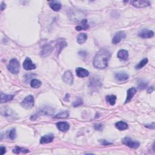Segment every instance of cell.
<instances>
[{
	"mask_svg": "<svg viewBox=\"0 0 155 155\" xmlns=\"http://www.w3.org/2000/svg\"><path fill=\"white\" fill-rule=\"evenodd\" d=\"M88 27L89 26L87 24V20L86 19H84L82 20L81 24H80L79 26H78L77 27H76V29H77V31H82V30H86L88 29Z\"/></svg>",
	"mask_w": 155,
	"mask_h": 155,
	"instance_id": "cell-21",
	"label": "cell"
},
{
	"mask_svg": "<svg viewBox=\"0 0 155 155\" xmlns=\"http://www.w3.org/2000/svg\"><path fill=\"white\" fill-rule=\"evenodd\" d=\"M87 35L86 33H80L77 37V42L79 44H84L87 41Z\"/></svg>",
	"mask_w": 155,
	"mask_h": 155,
	"instance_id": "cell-23",
	"label": "cell"
},
{
	"mask_svg": "<svg viewBox=\"0 0 155 155\" xmlns=\"http://www.w3.org/2000/svg\"><path fill=\"white\" fill-rule=\"evenodd\" d=\"M136 93V89L134 87H132L129 88L127 90V98L126 100V102H125V104L128 103L132 100L133 97L134 96V94Z\"/></svg>",
	"mask_w": 155,
	"mask_h": 155,
	"instance_id": "cell-16",
	"label": "cell"
},
{
	"mask_svg": "<svg viewBox=\"0 0 155 155\" xmlns=\"http://www.w3.org/2000/svg\"><path fill=\"white\" fill-rule=\"evenodd\" d=\"M111 53L106 49H101L97 52L93 60L94 67L98 69H104L108 66V62Z\"/></svg>",
	"mask_w": 155,
	"mask_h": 155,
	"instance_id": "cell-1",
	"label": "cell"
},
{
	"mask_svg": "<svg viewBox=\"0 0 155 155\" xmlns=\"http://www.w3.org/2000/svg\"><path fill=\"white\" fill-rule=\"evenodd\" d=\"M14 95H12V94H4L3 92L1 93V103H4L7 102L9 101H11L13 99Z\"/></svg>",
	"mask_w": 155,
	"mask_h": 155,
	"instance_id": "cell-20",
	"label": "cell"
},
{
	"mask_svg": "<svg viewBox=\"0 0 155 155\" xmlns=\"http://www.w3.org/2000/svg\"><path fill=\"white\" fill-rule=\"evenodd\" d=\"M23 66L24 69L26 70V71H32V70L36 69V66L32 63V60L29 58H26V59H25Z\"/></svg>",
	"mask_w": 155,
	"mask_h": 155,
	"instance_id": "cell-9",
	"label": "cell"
},
{
	"mask_svg": "<svg viewBox=\"0 0 155 155\" xmlns=\"http://www.w3.org/2000/svg\"><path fill=\"white\" fill-rule=\"evenodd\" d=\"M1 111L2 115L9 118V119L15 120L18 118V117H17L18 115L17 114V113L11 108L4 107V108H2L1 109Z\"/></svg>",
	"mask_w": 155,
	"mask_h": 155,
	"instance_id": "cell-3",
	"label": "cell"
},
{
	"mask_svg": "<svg viewBox=\"0 0 155 155\" xmlns=\"http://www.w3.org/2000/svg\"><path fill=\"white\" fill-rule=\"evenodd\" d=\"M148 63V59L147 58H144L141 61H140L139 63L135 67V68L138 70L141 69L142 67H144Z\"/></svg>",
	"mask_w": 155,
	"mask_h": 155,
	"instance_id": "cell-30",
	"label": "cell"
},
{
	"mask_svg": "<svg viewBox=\"0 0 155 155\" xmlns=\"http://www.w3.org/2000/svg\"><path fill=\"white\" fill-rule=\"evenodd\" d=\"M7 69L12 74H18L20 69V64L18 60L16 58L12 59L8 64Z\"/></svg>",
	"mask_w": 155,
	"mask_h": 155,
	"instance_id": "cell-2",
	"label": "cell"
},
{
	"mask_svg": "<svg viewBox=\"0 0 155 155\" xmlns=\"http://www.w3.org/2000/svg\"><path fill=\"white\" fill-rule=\"evenodd\" d=\"M41 84H42L41 82L39 81V80H38V79H33L31 82V87L33 88H38L40 87L41 86Z\"/></svg>",
	"mask_w": 155,
	"mask_h": 155,
	"instance_id": "cell-27",
	"label": "cell"
},
{
	"mask_svg": "<svg viewBox=\"0 0 155 155\" xmlns=\"http://www.w3.org/2000/svg\"><path fill=\"white\" fill-rule=\"evenodd\" d=\"M13 152L15 154H19V153H27L29 152V150L27 149L17 147L15 148L13 150Z\"/></svg>",
	"mask_w": 155,
	"mask_h": 155,
	"instance_id": "cell-25",
	"label": "cell"
},
{
	"mask_svg": "<svg viewBox=\"0 0 155 155\" xmlns=\"http://www.w3.org/2000/svg\"><path fill=\"white\" fill-rule=\"evenodd\" d=\"M49 4H50V7H51V9L53 10L54 11H56V12L60 11V9H61L62 7L61 4L57 1H50Z\"/></svg>",
	"mask_w": 155,
	"mask_h": 155,
	"instance_id": "cell-19",
	"label": "cell"
},
{
	"mask_svg": "<svg viewBox=\"0 0 155 155\" xmlns=\"http://www.w3.org/2000/svg\"><path fill=\"white\" fill-rule=\"evenodd\" d=\"M116 99V96L114 95H108L106 96V101L109 104H110L111 106H114V105L115 104Z\"/></svg>",
	"mask_w": 155,
	"mask_h": 155,
	"instance_id": "cell-24",
	"label": "cell"
},
{
	"mask_svg": "<svg viewBox=\"0 0 155 155\" xmlns=\"http://www.w3.org/2000/svg\"><path fill=\"white\" fill-rule=\"evenodd\" d=\"M0 152H1V154L3 155L4 154H5L6 153V148L5 147H1V148H0Z\"/></svg>",
	"mask_w": 155,
	"mask_h": 155,
	"instance_id": "cell-35",
	"label": "cell"
},
{
	"mask_svg": "<svg viewBox=\"0 0 155 155\" xmlns=\"http://www.w3.org/2000/svg\"><path fill=\"white\" fill-rule=\"evenodd\" d=\"M122 143L124 145H126V146H128V147L134 149H136L139 147V142L136 141H134V140H133L129 137L124 138L122 140Z\"/></svg>",
	"mask_w": 155,
	"mask_h": 155,
	"instance_id": "cell-5",
	"label": "cell"
},
{
	"mask_svg": "<svg viewBox=\"0 0 155 155\" xmlns=\"http://www.w3.org/2000/svg\"><path fill=\"white\" fill-rule=\"evenodd\" d=\"M101 142L103 145V146H109V145L112 144V142H109L108 141H107V140H101Z\"/></svg>",
	"mask_w": 155,
	"mask_h": 155,
	"instance_id": "cell-33",
	"label": "cell"
},
{
	"mask_svg": "<svg viewBox=\"0 0 155 155\" xmlns=\"http://www.w3.org/2000/svg\"><path fill=\"white\" fill-rule=\"evenodd\" d=\"M116 127L119 130H124L128 128V124L124 121H119L115 124Z\"/></svg>",
	"mask_w": 155,
	"mask_h": 155,
	"instance_id": "cell-22",
	"label": "cell"
},
{
	"mask_svg": "<svg viewBox=\"0 0 155 155\" xmlns=\"http://www.w3.org/2000/svg\"><path fill=\"white\" fill-rule=\"evenodd\" d=\"M117 57L120 59L123 60V61H126L128 58V52L126 50L122 49L118 52Z\"/></svg>",
	"mask_w": 155,
	"mask_h": 155,
	"instance_id": "cell-17",
	"label": "cell"
},
{
	"mask_svg": "<svg viewBox=\"0 0 155 155\" xmlns=\"http://www.w3.org/2000/svg\"><path fill=\"white\" fill-rule=\"evenodd\" d=\"M126 37V34L124 32L120 31L116 33L113 38L112 39V43L113 44H117L121 42L122 39H124Z\"/></svg>",
	"mask_w": 155,
	"mask_h": 155,
	"instance_id": "cell-7",
	"label": "cell"
},
{
	"mask_svg": "<svg viewBox=\"0 0 155 155\" xmlns=\"http://www.w3.org/2000/svg\"><path fill=\"white\" fill-rule=\"evenodd\" d=\"M5 8H6V4H4L3 2H2L1 4V11H3Z\"/></svg>",
	"mask_w": 155,
	"mask_h": 155,
	"instance_id": "cell-37",
	"label": "cell"
},
{
	"mask_svg": "<svg viewBox=\"0 0 155 155\" xmlns=\"http://www.w3.org/2000/svg\"><path fill=\"white\" fill-rule=\"evenodd\" d=\"M115 78L119 81H125L129 78V76L126 73L118 72L115 74Z\"/></svg>",
	"mask_w": 155,
	"mask_h": 155,
	"instance_id": "cell-18",
	"label": "cell"
},
{
	"mask_svg": "<svg viewBox=\"0 0 155 155\" xmlns=\"http://www.w3.org/2000/svg\"><path fill=\"white\" fill-rule=\"evenodd\" d=\"M53 51V47L50 44H46L43 46L41 55L43 57H46L49 56Z\"/></svg>",
	"mask_w": 155,
	"mask_h": 155,
	"instance_id": "cell-12",
	"label": "cell"
},
{
	"mask_svg": "<svg viewBox=\"0 0 155 155\" xmlns=\"http://www.w3.org/2000/svg\"><path fill=\"white\" fill-rule=\"evenodd\" d=\"M154 86L150 87L148 88V89L147 90V93H152V92L154 91Z\"/></svg>",
	"mask_w": 155,
	"mask_h": 155,
	"instance_id": "cell-36",
	"label": "cell"
},
{
	"mask_svg": "<svg viewBox=\"0 0 155 155\" xmlns=\"http://www.w3.org/2000/svg\"><path fill=\"white\" fill-rule=\"evenodd\" d=\"M145 127L148 128H150V129H154V122H153L150 124H147L145 126Z\"/></svg>",
	"mask_w": 155,
	"mask_h": 155,
	"instance_id": "cell-34",
	"label": "cell"
},
{
	"mask_svg": "<svg viewBox=\"0 0 155 155\" xmlns=\"http://www.w3.org/2000/svg\"><path fill=\"white\" fill-rule=\"evenodd\" d=\"M57 128L59 131L63 132H66L69 130L70 128L69 124L66 122H59L57 124Z\"/></svg>",
	"mask_w": 155,
	"mask_h": 155,
	"instance_id": "cell-14",
	"label": "cell"
},
{
	"mask_svg": "<svg viewBox=\"0 0 155 155\" xmlns=\"http://www.w3.org/2000/svg\"><path fill=\"white\" fill-rule=\"evenodd\" d=\"M63 80L64 82L68 84H72L73 82V75L71 72L67 71L63 76Z\"/></svg>",
	"mask_w": 155,
	"mask_h": 155,
	"instance_id": "cell-10",
	"label": "cell"
},
{
	"mask_svg": "<svg viewBox=\"0 0 155 155\" xmlns=\"http://www.w3.org/2000/svg\"><path fill=\"white\" fill-rule=\"evenodd\" d=\"M54 139V135L53 134H48L46 135L43 136L41 139H40V143L44 144H48L53 141Z\"/></svg>",
	"mask_w": 155,
	"mask_h": 155,
	"instance_id": "cell-15",
	"label": "cell"
},
{
	"mask_svg": "<svg viewBox=\"0 0 155 155\" xmlns=\"http://www.w3.org/2000/svg\"><path fill=\"white\" fill-rule=\"evenodd\" d=\"M138 36L142 38H150L154 37V32L144 29L139 32Z\"/></svg>",
	"mask_w": 155,
	"mask_h": 155,
	"instance_id": "cell-8",
	"label": "cell"
},
{
	"mask_svg": "<svg viewBox=\"0 0 155 155\" xmlns=\"http://www.w3.org/2000/svg\"><path fill=\"white\" fill-rule=\"evenodd\" d=\"M131 4L133 6L136 8H144L150 6L151 5L150 1H145V0H139V1H131Z\"/></svg>",
	"mask_w": 155,
	"mask_h": 155,
	"instance_id": "cell-6",
	"label": "cell"
},
{
	"mask_svg": "<svg viewBox=\"0 0 155 155\" xmlns=\"http://www.w3.org/2000/svg\"><path fill=\"white\" fill-rule=\"evenodd\" d=\"M69 113L67 111H64V112H61L57 114L55 116L56 118H59V119H64L69 117Z\"/></svg>",
	"mask_w": 155,
	"mask_h": 155,
	"instance_id": "cell-29",
	"label": "cell"
},
{
	"mask_svg": "<svg viewBox=\"0 0 155 155\" xmlns=\"http://www.w3.org/2000/svg\"><path fill=\"white\" fill-rule=\"evenodd\" d=\"M148 86V82L144 80H141V81H138V88L139 90H144Z\"/></svg>",
	"mask_w": 155,
	"mask_h": 155,
	"instance_id": "cell-28",
	"label": "cell"
},
{
	"mask_svg": "<svg viewBox=\"0 0 155 155\" xmlns=\"http://www.w3.org/2000/svg\"><path fill=\"white\" fill-rule=\"evenodd\" d=\"M82 104H83L82 99L81 98H78L73 103L72 105L74 107H77L78 106H81V105H82Z\"/></svg>",
	"mask_w": 155,
	"mask_h": 155,
	"instance_id": "cell-31",
	"label": "cell"
},
{
	"mask_svg": "<svg viewBox=\"0 0 155 155\" xmlns=\"http://www.w3.org/2000/svg\"><path fill=\"white\" fill-rule=\"evenodd\" d=\"M94 128L95 130L98 131H102L103 128H104V126L103 125L100 124H95L94 126Z\"/></svg>",
	"mask_w": 155,
	"mask_h": 155,
	"instance_id": "cell-32",
	"label": "cell"
},
{
	"mask_svg": "<svg viewBox=\"0 0 155 155\" xmlns=\"http://www.w3.org/2000/svg\"><path fill=\"white\" fill-rule=\"evenodd\" d=\"M67 46V43L63 38L58 39L56 41V48L57 49V53L59 55L62 50Z\"/></svg>",
	"mask_w": 155,
	"mask_h": 155,
	"instance_id": "cell-11",
	"label": "cell"
},
{
	"mask_svg": "<svg viewBox=\"0 0 155 155\" xmlns=\"http://www.w3.org/2000/svg\"><path fill=\"white\" fill-rule=\"evenodd\" d=\"M77 75L79 78L87 77L89 75V72L87 70L82 67H78L76 69Z\"/></svg>",
	"mask_w": 155,
	"mask_h": 155,
	"instance_id": "cell-13",
	"label": "cell"
},
{
	"mask_svg": "<svg viewBox=\"0 0 155 155\" xmlns=\"http://www.w3.org/2000/svg\"><path fill=\"white\" fill-rule=\"evenodd\" d=\"M34 98L32 95H29L25 98L22 101L21 106L26 109H31L34 106Z\"/></svg>",
	"mask_w": 155,
	"mask_h": 155,
	"instance_id": "cell-4",
	"label": "cell"
},
{
	"mask_svg": "<svg viewBox=\"0 0 155 155\" xmlns=\"http://www.w3.org/2000/svg\"><path fill=\"white\" fill-rule=\"evenodd\" d=\"M7 136L9 139H11V140H14L17 137L16 130L15 128H12V130H11L7 132Z\"/></svg>",
	"mask_w": 155,
	"mask_h": 155,
	"instance_id": "cell-26",
	"label": "cell"
}]
</instances>
